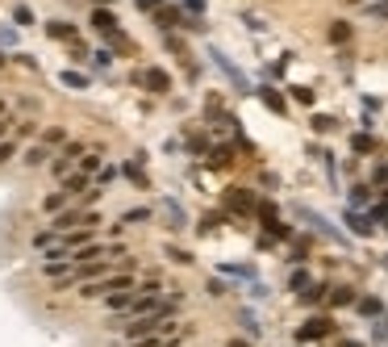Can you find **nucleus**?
I'll return each instance as SVG.
<instances>
[{
    "instance_id": "nucleus-1",
    "label": "nucleus",
    "mask_w": 388,
    "mask_h": 347,
    "mask_svg": "<svg viewBox=\"0 0 388 347\" xmlns=\"http://www.w3.org/2000/svg\"><path fill=\"white\" fill-rule=\"evenodd\" d=\"M155 25H159L163 34H172V30H192V25H201V21H184L180 9H159V13H155Z\"/></svg>"
},
{
    "instance_id": "nucleus-2",
    "label": "nucleus",
    "mask_w": 388,
    "mask_h": 347,
    "mask_svg": "<svg viewBox=\"0 0 388 347\" xmlns=\"http://www.w3.org/2000/svg\"><path fill=\"white\" fill-rule=\"evenodd\" d=\"M134 84H146L150 92H168L172 88V76L159 71V67H146V71H134Z\"/></svg>"
},
{
    "instance_id": "nucleus-3",
    "label": "nucleus",
    "mask_w": 388,
    "mask_h": 347,
    "mask_svg": "<svg viewBox=\"0 0 388 347\" xmlns=\"http://www.w3.org/2000/svg\"><path fill=\"white\" fill-rule=\"evenodd\" d=\"M330 331H334V322H330V318H309L305 326H297V339L301 343H313V339H326Z\"/></svg>"
},
{
    "instance_id": "nucleus-4",
    "label": "nucleus",
    "mask_w": 388,
    "mask_h": 347,
    "mask_svg": "<svg viewBox=\"0 0 388 347\" xmlns=\"http://www.w3.org/2000/svg\"><path fill=\"white\" fill-rule=\"evenodd\" d=\"M92 30L109 38V34H117V30H122V21H117L113 9H92Z\"/></svg>"
},
{
    "instance_id": "nucleus-5",
    "label": "nucleus",
    "mask_w": 388,
    "mask_h": 347,
    "mask_svg": "<svg viewBox=\"0 0 388 347\" xmlns=\"http://www.w3.org/2000/svg\"><path fill=\"white\" fill-rule=\"evenodd\" d=\"M326 297H330V306H334V310H343V306H355V302H359L351 284H334V289H330Z\"/></svg>"
},
{
    "instance_id": "nucleus-6",
    "label": "nucleus",
    "mask_w": 388,
    "mask_h": 347,
    "mask_svg": "<svg viewBox=\"0 0 388 347\" xmlns=\"http://www.w3.org/2000/svg\"><path fill=\"white\" fill-rule=\"evenodd\" d=\"M46 159H50V151H46V142H30V146H25V151H21V164H25V168H42Z\"/></svg>"
},
{
    "instance_id": "nucleus-7",
    "label": "nucleus",
    "mask_w": 388,
    "mask_h": 347,
    "mask_svg": "<svg viewBox=\"0 0 388 347\" xmlns=\"http://www.w3.org/2000/svg\"><path fill=\"white\" fill-rule=\"evenodd\" d=\"M226 201H230L234 210H242V214H251V210H255V197H251L247 188H230V197H226Z\"/></svg>"
},
{
    "instance_id": "nucleus-8",
    "label": "nucleus",
    "mask_w": 388,
    "mask_h": 347,
    "mask_svg": "<svg viewBox=\"0 0 388 347\" xmlns=\"http://www.w3.org/2000/svg\"><path fill=\"white\" fill-rule=\"evenodd\" d=\"M88 188V172H71V176H63V192L67 197H80Z\"/></svg>"
},
{
    "instance_id": "nucleus-9",
    "label": "nucleus",
    "mask_w": 388,
    "mask_h": 347,
    "mask_svg": "<svg viewBox=\"0 0 388 347\" xmlns=\"http://www.w3.org/2000/svg\"><path fill=\"white\" fill-rule=\"evenodd\" d=\"M355 306H359L363 318H384V302H380V297H359Z\"/></svg>"
},
{
    "instance_id": "nucleus-10",
    "label": "nucleus",
    "mask_w": 388,
    "mask_h": 347,
    "mask_svg": "<svg viewBox=\"0 0 388 347\" xmlns=\"http://www.w3.org/2000/svg\"><path fill=\"white\" fill-rule=\"evenodd\" d=\"M88 243H92L88 230H67L63 234V251H80V247H88Z\"/></svg>"
},
{
    "instance_id": "nucleus-11",
    "label": "nucleus",
    "mask_w": 388,
    "mask_h": 347,
    "mask_svg": "<svg viewBox=\"0 0 388 347\" xmlns=\"http://www.w3.org/2000/svg\"><path fill=\"white\" fill-rule=\"evenodd\" d=\"M134 297H138V289H126V293H113V297H109V310H134Z\"/></svg>"
},
{
    "instance_id": "nucleus-12",
    "label": "nucleus",
    "mask_w": 388,
    "mask_h": 347,
    "mask_svg": "<svg viewBox=\"0 0 388 347\" xmlns=\"http://www.w3.org/2000/svg\"><path fill=\"white\" fill-rule=\"evenodd\" d=\"M100 256H109V251H104V247H96V243H88V247H80V251H76V264H96Z\"/></svg>"
},
{
    "instance_id": "nucleus-13",
    "label": "nucleus",
    "mask_w": 388,
    "mask_h": 347,
    "mask_svg": "<svg viewBox=\"0 0 388 347\" xmlns=\"http://www.w3.org/2000/svg\"><path fill=\"white\" fill-rule=\"evenodd\" d=\"M122 172H126V176H130V180L138 184V188H150V180H146V172H142V164H138V159H130V164H126Z\"/></svg>"
},
{
    "instance_id": "nucleus-14",
    "label": "nucleus",
    "mask_w": 388,
    "mask_h": 347,
    "mask_svg": "<svg viewBox=\"0 0 388 347\" xmlns=\"http://www.w3.org/2000/svg\"><path fill=\"white\" fill-rule=\"evenodd\" d=\"M263 105H267L271 113H284V96L275 92V88H263Z\"/></svg>"
},
{
    "instance_id": "nucleus-15",
    "label": "nucleus",
    "mask_w": 388,
    "mask_h": 347,
    "mask_svg": "<svg viewBox=\"0 0 388 347\" xmlns=\"http://www.w3.org/2000/svg\"><path fill=\"white\" fill-rule=\"evenodd\" d=\"M122 222H126V226H138V222H150V210H146V205H138V210H126V214H122Z\"/></svg>"
},
{
    "instance_id": "nucleus-16",
    "label": "nucleus",
    "mask_w": 388,
    "mask_h": 347,
    "mask_svg": "<svg viewBox=\"0 0 388 347\" xmlns=\"http://www.w3.org/2000/svg\"><path fill=\"white\" fill-rule=\"evenodd\" d=\"M46 34H50V38H76V25H67V21H50Z\"/></svg>"
},
{
    "instance_id": "nucleus-17",
    "label": "nucleus",
    "mask_w": 388,
    "mask_h": 347,
    "mask_svg": "<svg viewBox=\"0 0 388 347\" xmlns=\"http://www.w3.org/2000/svg\"><path fill=\"white\" fill-rule=\"evenodd\" d=\"M347 222H351L355 234H372V218H363V214H347Z\"/></svg>"
},
{
    "instance_id": "nucleus-18",
    "label": "nucleus",
    "mask_w": 388,
    "mask_h": 347,
    "mask_svg": "<svg viewBox=\"0 0 388 347\" xmlns=\"http://www.w3.org/2000/svg\"><path fill=\"white\" fill-rule=\"evenodd\" d=\"M59 155H67V159L76 164V159H84V155H88V146H84V142H67V146H63Z\"/></svg>"
},
{
    "instance_id": "nucleus-19",
    "label": "nucleus",
    "mask_w": 388,
    "mask_h": 347,
    "mask_svg": "<svg viewBox=\"0 0 388 347\" xmlns=\"http://www.w3.org/2000/svg\"><path fill=\"white\" fill-rule=\"evenodd\" d=\"M59 80H63L67 88H88V76H80V71H67V67H63V76H59Z\"/></svg>"
},
{
    "instance_id": "nucleus-20",
    "label": "nucleus",
    "mask_w": 388,
    "mask_h": 347,
    "mask_svg": "<svg viewBox=\"0 0 388 347\" xmlns=\"http://www.w3.org/2000/svg\"><path fill=\"white\" fill-rule=\"evenodd\" d=\"M80 276H84V280H96V276H104V260H96V264H80Z\"/></svg>"
},
{
    "instance_id": "nucleus-21",
    "label": "nucleus",
    "mask_w": 388,
    "mask_h": 347,
    "mask_svg": "<svg viewBox=\"0 0 388 347\" xmlns=\"http://www.w3.org/2000/svg\"><path fill=\"white\" fill-rule=\"evenodd\" d=\"M288 284H293V289H297V297H301V293H309V289H313V280H309V272H293V280H288Z\"/></svg>"
},
{
    "instance_id": "nucleus-22",
    "label": "nucleus",
    "mask_w": 388,
    "mask_h": 347,
    "mask_svg": "<svg viewBox=\"0 0 388 347\" xmlns=\"http://www.w3.org/2000/svg\"><path fill=\"white\" fill-rule=\"evenodd\" d=\"M63 272L71 276V264H67V260H50V264H46V276H54V280H59Z\"/></svg>"
},
{
    "instance_id": "nucleus-23",
    "label": "nucleus",
    "mask_w": 388,
    "mask_h": 347,
    "mask_svg": "<svg viewBox=\"0 0 388 347\" xmlns=\"http://www.w3.org/2000/svg\"><path fill=\"white\" fill-rule=\"evenodd\" d=\"M351 38V25L347 21H334V25H330V42H347Z\"/></svg>"
},
{
    "instance_id": "nucleus-24",
    "label": "nucleus",
    "mask_w": 388,
    "mask_h": 347,
    "mask_svg": "<svg viewBox=\"0 0 388 347\" xmlns=\"http://www.w3.org/2000/svg\"><path fill=\"white\" fill-rule=\"evenodd\" d=\"M100 159H104L100 151H88V155L80 159V172H96V168H100Z\"/></svg>"
},
{
    "instance_id": "nucleus-25",
    "label": "nucleus",
    "mask_w": 388,
    "mask_h": 347,
    "mask_svg": "<svg viewBox=\"0 0 388 347\" xmlns=\"http://www.w3.org/2000/svg\"><path fill=\"white\" fill-rule=\"evenodd\" d=\"M50 172H54V176H71V159H67V155L50 159Z\"/></svg>"
},
{
    "instance_id": "nucleus-26",
    "label": "nucleus",
    "mask_w": 388,
    "mask_h": 347,
    "mask_svg": "<svg viewBox=\"0 0 388 347\" xmlns=\"http://www.w3.org/2000/svg\"><path fill=\"white\" fill-rule=\"evenodd\" d=\"M109 46H117V51H134V42H130L122 30H117V34H109Z\"/></svg>"
},
{
    "instance_id": "nucleus-27",
    "label": "nucleus",
    "mask_w": 388,
    "mask_h": 347,
    "mask_svg": "<svg viewBox=\"0 0 388 347\" xmlns=\"http://www.w3.org/2000/svg\"><path fill=\"white\" fill-rule=\"evenodd\" d=\"M92 63H96V67H109V63H113V51H109V46H100V51H92Z\"/></svg>"
},
{
    "instance_id": "nucleus-28",
    "label": "nucleus",
    "mask_w": 388,
    "mask_h": 347,
    "mask_svg": "<svg viewBox=\"0 0 388 347\" xmlns=\"http://www.w3.org/2000/svg\"><path fill=\"white\" fill-rule=\"evenodd\" d=\"M367 201H372V188H367V184H359V188L351 192V205H367Z\"/></svg>"
},
{
    "instance_id": "nucleus-29",
    "label": "nucleus",
    "mask_w": 388,
    "mask_h": 347,
    "mask_svg": "<svg viewBox=\"0 0 388 347\" xmlns=\"http://www.w3.org/2000/svg\"><path fill=\"white\" fill-rule=\"evenodd\" d=\"M63 201H67V192H50V197H46V210H50V214H59Z\"/></svg>"
},
{
    "instance_id": "nucleus-30",
    "label": "nucleus",
    "mask_w": 388,
    "mask_h": 347,
    "mask_svg": "<svg viewBox=\"0 0 388 347\" xmlns=\"http://www.w3.org/2000/svg\"><path fill=\"white\" fill-rule=\"evenodd\" d=\"M351 146H355V151L363 155V151H372V146H376V142H372V134H355V138H351Z\"/></svg>"
},
{
    "instance_id": "nucleus-31",
    "label": "nucleus",
    "mask_w": 388,
    "mask_h": 347,
    "mask_svg": "<svg viewBox=\"0 0 388 347\" xmlns=\"http://www.w3.org/2000/svg\"><path fill=\"white\" fill-rule=\"evenodd\" d=\"M313 130H317V134H330V130H334V117H326V113H317V117H313Z\"/></svg>"
},
{
    "instance_id": "nucleus-32",
    "label": "nucleus",
    "mask_w": 388,
    "mask_h": 347,
    "mask_svg": "<svg viewBox=\"0 0 388 347\" xmlns=\"http://www.w3.org/2000/svg\"><path fill=\"white\" fill-rule=\"evenodd\" d=\"M13 21H17V25H34V13H30L25 5H17V9H13Z\"/></svg>"
},
{
    "instance_id": "nucleus-33",
    "label": "nucleus",
    "mask_w": 388,
    "mask_h": 347,
    "mask_svg": "<svg viewBox=\"0 0 388 347\" xmlns=\"http://www.w3.org/2000/svg\"><path fill=\"white\" fill-rule=\"evenodd\" d=\"M42 138H46V142H67V130H59V126H50V130H46Z\"/></svg>"
},
{
    "instance_id": "nucleus-34",
    "label": "nucleus",
    "mask_w": 388,
    "mask_h": 347,
    "mask_svg": "<svg viewBox=\"0 0 388 347\" xmlns=\"http://www.w3.org/2000/svg\"><path fill=\"white\" fill-rule=\"evenodd\" d=\"M267 234H271V238H288V234H293V230H288V226H284V222H271V226H267Z\"/></svg>"
},
{
    "instance_id": "nucleus-35",
    "label": "nucleus",
    "mask_w": 388,
    "mask_h": 347,
    "mask_svg": "<svg viewBox=\"0 0 388 347\" xmlns=\"http://www.w3.org/2000/svg\"><path fill=\"white\" fill-rule=\"evenodd\" d=\"M13 155H17V146H13V142H9V138H5V142H0V164H9V159H13Z\"/></svg>"
},
{
    "instance_id": "nucleus-36",
    "label": "nucleus",
    "mask_w": 388,
    "mask_h": 347,
    "mask_svg": "<svg viewBox=\"0 0 388 347\" xmlns=\"http://www.w3.org/2000/svg\"><path fill=\"white\" fill-rule=\"evenodd\" d=\"M367 13H372V17H384V21H388V0H376V5H367Z\"/></svg>"
},
{
    "instance_id": "nucleus-37",
    "label": "nucleus",
    "mask_w": 388,
    "mask_h": 347,
    "mask_svg": "<svg viewBox=\"0 0 388 347\" xmlns=\"http://www.w3.org/2000/svg\"><path fill=\"white\" fill-rule=\"evenodd\" d=\"M293 96H297L301 105H313V88H293Z\"/></svg>"
},
{
    "instance_id": "nucleus-38",
    "label": "nucleus",
    "mask_w": 388,
    "mask_h": 347,
    "mask_svg": "<svg viewBox=\"0 0 388 347\" xmlns=\"http://www.w3.org/2000/svg\"><path fill=\"white\" fill-rule=\"evenodd\" d=\"M230 155H234L230 146H217V151H213V164H230Z\"/></svg>"
},
{
    "instance_id": "nucleus-39",
    "label": "nucleus",
    "mask_w": 388,
    "mask_h": 347,
    "mask_svg": "<svg viewBox=\"0 0 388 347\" xmlns=\"http://www.w3.org/2000/svg\"><path fill=\"white\" fill-rule=\"evenodd\" d=\"M184 9H188L192 17H201V13H205V0H188V5H184Z\"/></svg>"
},
{
    "instance_id": "nucleus-40",
    "label": "nucleus",
    "mask_w": 388,
    "mask_h": 347,
    "mask_svg": "<svg viewBox=\"0 0 388 347\" xmlns=\"http://www.w3.org/2000/svg\"><path fill=\"white\" fill-rule=\"evenodd\" d=\"M168 256H172V260H176V264H188V260H192V256H188V251H180V247H172V251H168Z\"/></svg>"
},
{
    "instance_id": "nucleus-41",
    "label": "nucleus",
    "mask_w": 388,
    "mask_h": 347,
    "mask_svg": "<svg viewBox=\"0 0 388 347\" xmlns=\"http://www.w3.org/2000/svg\"><path fill=\"white\" fill-rule=\"evenodd\" d=\"M138 9H146V13H159V0H138Z\"/></svg>"
},
{
    "instance_id": "nucleus-42",
    "label": "nucleus",
    "mask_w": 388,
    "mask_h": 347,
    "mask_svg": "<svg viewBox=\"0 0 388 347\" xmlns=\"http://www.w3.org/2000/svg\"><path fill=\"white\" fill-rule=\"evenodd\" d=\"M376 184H388V164H384V168H376Z\"/></svg>"
},
{
    "instance_id": "nucleus-43",
    "label": "nucleus",
    "mask_w": 388,
    "mask_h": 347,
    "mask_svg": "<svg viewBox=\"0 0 388 347\" xmlns=\"http://www.w3.org/2000/svg\"><path fill=\"white\" fill-rule=\"evenodd\" d=\"M376 339H388V318H384V326H376Z\"/></svg>"
},
{
    "instance_id": "nucleus-44",
    "label": "nucleus",
    "mask_w": 388,
    "mask_h": 347,
    "mask_svg": "<svg viewBox=\"0 0 388 347\" xmlns=\"http://www.w3.org/2000/svg\"><path fill=\"white\" fill-rule=\"evenodd\" d=\"M339 347H363V343H359V339H343Z\"/></svg>"
},
{
    "instance_id": "nucleus-45",
    "label": "nucleus",
    "mask_w": 388,
    "mask_h": 347,
    "mask_svg": "<svg viewBox=\"0 0 388 347\" xmlns=\"http://www.w3.org/2000/svg\"><path fill=\"white\" fill-rule=\"evenodd\" d=\"M92 5H96V9H109V5H113V0H92Z\"/></svg>"
},
{
    "instance_id": "nucleus-46",
    "label": "nucleus",
    "mask_w": 388,
    "mask_h": 347,
    "mask_svg": "<svg viewBox=\"0 0 388 347\" xmlns=\"http://www.w3.org/2000/svg\"><path fill=\"white\" fill-rule=\"evenodd\" d=\"M134 347H159V343H155V339H142V343H134Z\"/></svg>"
},
{
    "instance_id": "nucleus-47",
    "label": "nucleus",
    "mask_w": 388,
    "mask_h": 347,
    "mask_svg": "<svg viewBox=\"0 0 388 347\" xmlns=\"http://www.w3.org/2000/svg\"><path fill=\"white\" fill-rule=\"evenodd\" d=\"M230 347H251V343H242V339H234V343H230Z\"/></svg>"
},
{
    "instance_id": "nucleus-48",
    "label": "nucleus",
    "mask_w": 388,
    "mask_h": 347,
    "mask_svg": "<svg viewBox=\"0 0 388 347\" xmlns=\"http://www.w3.org/2000/svg\"><path fill=\"white\" fill-rule=\"evenodd\" d=\"M5 63H9V55H0V67H5Z\"/></svg>"
},
{
    "instance_id": "nucleus-49",
    "label": "nucleus",
    "mask_w": 388,
    "mask_h": 347,
    "mask_svg": "<svg viewBox=\"0 0 388 347\" xmlns=\"http://www.w3.org/2000/svg\"><path fill=\"white\" fill-rule=\"evenodd\" d=\"M0 113H5V105H0Z\"/></svg>"
},
{
    "instance_id": "nucleus-50",
    "label": "nucleus",
    "mask_w": 388,
    "mask_h": 347,
    "mask_svg": "<svg viewBox=\"0 0 388 347\" xmlns=\"http://www.w3.org/2000/svg\"><path fill=\"white\" fill-rule=\"evenodd\" d=\"M384 268H388V260H384Z\"/></svg>"
}]
</instances>
